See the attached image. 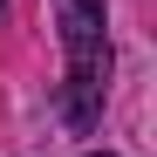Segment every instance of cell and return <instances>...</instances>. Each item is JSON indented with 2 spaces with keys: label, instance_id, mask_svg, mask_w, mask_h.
Returning a JSON list of instances; mask_svg holds the SVG:
<instances>
[{
  "label": "cell",
  "instance_id": "1",
  "mask_svg": "<svg viewBox=\"0 0 157 157\" xmlns=\"http://www.w3.org/2000/svg\"><path fill=\"white\" fill-rule=\"evenodd\" d=\"M55 28H62V55H68V75H62V116L75 130H89L102 116V96H109V7L102 0H55Z\"/></svg>",
  "mask_w": 157,
  "mask_h": 157
}]
</instances>
